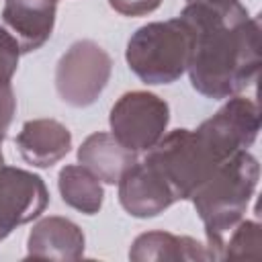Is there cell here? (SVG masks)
Masks as SVG:
<instances>
[{
	"instance_id": "obj_1",
	"label": "cell",
	"mask_w": 262,
	"mask_h": 262,
	"mask_svg": "<svg viewBox=\"0 0 262 262\" xmlns=\"http://www.w3.org/2000/svg\"><path fill=\"white\" fill-rule=\"evenodd\" d=\"M192 33L188 78L211 100H225L252 86L260 72V23L242 2L217 8L186 4L178 14Z\"/></svg>"
},
{
	"instance_id": "obj_2",
	"label": "cell",
	"mask_w": 262,
	"mask_h": 262,
	"mask_svg": "<svg viewBox=\"0 0 262 262\" xmlns=\"http://www.w3.org/2000/svg\"><path fill=\"white\" fill-rule=\"evenodd\" d=\"M233 154L237 151L225 145L203 121L196 129H174L166 133L145 151L143 162L162 176L174 201H190V196Z\"/></svg>"
},
{
	"instance_id": "obj_3",
	"label": "cell",
	"mask_w": 262,
	"mask_h": 262,
	"mask_svg": "<svg viewBox=\"0 0 262 262\" xmlns=\"http://www.w3.org/2000/svg\"><path fill=\"white\" fill-rule=\"evenodd\" d=\"M260 164L250 149H242L227 158L215 174L190 196L194 211L199 213L207 248L213 258V250L225 237V233L244 219L248 205L258 186Z\"/></svg>"
},
{
	"instance_id": "obj_4",
	"label": "cell",
	"mask_w": 262,
	"mask_h": 262,
	"mask_svg": "<svg viewBox=\"0 0 262 262\" xmlns=\"http://www.w3.org/2000/svg\"><path fill=\"white\" fill-rule=\"evenodd\" d=\"M190 49L192 33L180 16H174L139 27L127 41L125 59L143 84H172L186 72Z\"/></svg>"
},
{
	"instance_id": "obj_5",
	"label": "cell",
	"mask_w": 262,
	"mask_h": 262,
	"mask_svg": "<svg viewBox=\"0 0 262 262\" xmlns=\"http://www.w3.org/2000/svg\"><path fill=\"white\" fill-rule=\"evenodd\" d=\"M113 74V57L92 39L74 41L55 66V90L59 98L84 108L98 100Z\"/></svg>"
},
{
	"instance_id": "obj_6",
	"label": "cell",
	"mask_w": 262,
	"mask_h": 262,
	"mask_svg": "<svg viewBox=\"0 0 262 262\" xmlns=\"http://www.w3.org/2000/svg\"><path fill=\"white\" fill-rule=\"evenodd\" d=\"M170 123V106L147 90H131L117 98L108 113L111 133L127 149L139 154L151 149Z\"/></svg>"
},
{
	"instance_id": "obj_7",
	"label": "cell",
	"mask_w": 262,
	"mask_h": 262,
	"mask_svg": "<svg viewBox=\"0 0 262 262\" xmlns=\"http://www.w3.org/2000/svg\"><path fill=\"white\" fill-rule=\"evenodd\" d=\"M49 203V190L35 172L0 166V242L18 225L41 217Z\"/></svg>"
},
{
	"instance_id": "obj_8",
	"label": "cell",
	"mask_w": 262,
	"mask_h": 262,
	"mask_svg": "<svg viewBox=\"0 0 262 262\" xmlns=\"http://www.w3.org/2000/svg\"><path fill=\"white\" fill-rule=\"evenodd\" d=\"M121 207L137 219L158 217L176 201L162 176L143 160L135 162L117 182Z\"/></svg>"
},
{
	"instance_id": "obj_9",
	"label": "cell",
	"mask_w": 262,
	"mask_h": 262,
	"mask_svg": "<svg viewBox=\"0 0 262 262\" xmlns=\"http://www.w3.org/2000/svg\"><path fill=\"white\" fill-rule=\"evenodd\" d=\"M55 14V0H6L2 8V27L18 41L20 53H31L51 39Z\"/></svg>"
},
{
	"instance_id": "obj_10",
	"label": "cell",
	"mask_w": 262,
	"mask_h": 262,
	"mask_svg": "<svg viewBox=\"0 0 262 262\" xmlns=\"http://www.w3.org/2000/svg\"><path fill=\"white\" fill-rule=\"evenodd\" d=\"M14 145L29 166L51 168L70 154L72 131L57 119H31L20 127Z\"/></svg>"
},
{
	"instance_id": "obj_11",
	"label": "cell",
	"mask_w": 262,
	"mask_h": 262,
	"mask_svg": "<svg viewBox=\"0 0 262 262\" xmlns=\"http://www.w3.org/2000/svg\"><path fill=\"white\" fill-rule=\"evenodd\" d=\"M86 235L72 219L49 215L41 217L27 237V258L78 260L84 256Z\"/></svg>"
},
{
	"instance_id": "obj_12",
	"label": "cell",
	"mask_w": 262,
	"mask_h": 262,
	"mask_svg": "<svg viewBox=\"0 0 262 262\" xmlns=\"http://www.w3.org/2000/svg\"><path fill=\"white\" fill-rule=\"evenodd\" d=\"M135 162L137 154L119 143L108 131H96L88 135L78 147V164L86 166L104 184H117Z\"/></svg>"
},
{
	"instance_id": "obj_13",
	"label": "cell",
	"mask_w": 262,
	"mask_h": 262,
	"mask_svg": "<svg viewBox=\"0 0 262 262\" xmlns=\"http://www.w3.org/2000/svg\"><path fill=\"white\" fill-rule=\"evenodd\" d=\"M129 258L133 262H205L213 260L207 246L190 235H176L170 231H145L139 233L131 248Z\"/></svg>"
},
{
	"instance_id": "obj_14",
	"label": "cell",
	"mask_w": 262,
	"mask_h": 262,
	"mask_svg": "<svg viewBox=\"0 0 262 262\" xmlns=\"http://www.w3.org/2000/svg\"><path fill=\"white\" fill-rule=\"evenodd\" d=\"M57 188L61 201L84 215H96L102 209V201H104L102 182L82 164L63 166L57 174Z\"/></svg>"
},
{
	"instance_id": "obj_15",
	"label": "cell",
	"mask_w": 262,
	"mask_h": 262,
	"mask_svg": "<svg viewBox=\"0 0 262 262\" xmlns=\"http://www.w3.org/2000/svg\"><path fill=\"white\" fill-rule=\"evenodd\" d=\"M260 225L258 221L242 219L235 223L225 237L213 250V260H235V258H258L260 256Z\"/></svg>"
},
{
	"instance_id": "obj_16",
	"label": "cell",
	"mask_w": 262,
	"mask_h": 262,
	"mask_svg": "<svg viewBox=\"0 0 262 262\" xmlns=\"http://www.w3.org/2000/svg\"><path fill=\"white\" fill-rule=\"evenodd\" d=\"M20 55L23 53H20L18 41L4 27H0V82H6V84L12 82Z\"/></svg>"
},
{
	"instance_id": "obj_17",
	"label": "cell",
	"mask_w": 262,
	"mask_h": 262,
	"mask_svg": "<svg viewBox=\"0 0 262 262\" xmlns=\"http://www.w3.org/2000/svg\"><path fill=\"white\" fill-rule=\"evenodd\" d=\"M162 0H108V6L123 16H143L158 10Z\"/></svg>"
},
{
	"instance_id": "obj_18",
	"label": "cell",
	"mask_w": 262,
	"mask_h": 262,
	"mask_svg": "<svg viewBox=\"0 0 262 262\" xmlns=\"http://www.w3.org/2000/svg\"><path fill=\"white\" fill-rule=\"evenodd\" d=\"M14 113H16V96H14L12 84L0 82V129L2 131H8Z\"/></svg>"
},
{
	"instance_id": "obj_19",
	"label": "cell",
	"mask_w": 262,
	"mask_h": 262,
	"mask_svg": "<svg viewBox=\"0 0 262 262\" xmlns=\"http://www.w3.org/2000/svg\"><path fill=\"white\" fill-rule=\"evenodd\" d=\"M190 2H201V4H209V6H217V8H229L239 0H186V4H190Z\"/></svg>"
},
{
	"instance_id": "obj_20",
	"label": "cell",
	"mask_w": 262,
	"mask_h": 262,
	"mask_svg": "<svg viewBox=\"0 0 262 262\" xmlns=\"http://www.w3.org/2000/svg\"><path fill=\"white\" fill-rule=\"evenodd\" d=\"M4 137H6V131L0 129V166L4 164V154H2V143H4Z\"/></svg>"
},
{
	"instance_id": "obj_21",
	"label": "cell",
	"mask_w": 262,
	"mask_h": 262,
	"mask_svg": "<svg viewBox=\"0 0 262 262\" xmlns=\"http://www.w3.org/2000/svg\"><path fill=\"white\" fill-rule=\"evenodd\" d=\"M55 2H57V0H55Z\"/></svg>"
}]
</instances>
